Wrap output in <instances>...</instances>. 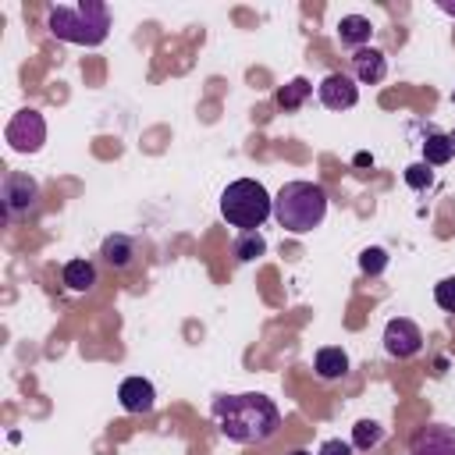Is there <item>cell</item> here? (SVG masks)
Segmentation results:
<instances>
[{
  "label": "cell",
  "instance_id": "6da1fadb",
  "mask_svg": "<svg viewBox=\"0 0 455 455\" xmlns=\"http://www.w3.org/2000/svg\"><path fill=\"white\" fill-rule=\"evenodd\" d=\"M213 416L220 423V434L235 444H263L277 434L281 427V412L277 405L259 395V391H245V395H220L213 402Z\"/></svg>",
  "mask_w": 455,
  "mask_h": 455
},
{
  "label": "cell",
  "instance_id": "7a4b0ae2",
  "mask_svg": "<svg viewBox=\"0 0 455 455\" xmlns=\"http://www.w3.org/2000/svg\"><path fill=\"white\" fill-rule=\"evenodd\" d=\"M46 25L57 39L78 46H100L110 32V11L103 0H78V4H53Z\"/></svg>",
  "mask_w": 455,
  "mask_h": 455
},
{
  "label": "cell",
  "instance_id": "3957f363",
  "mask_svg": "<svg viewBox=\"0 0 455 455\" xmlns=\"http://www.w3.org/2000/svg\"><path fill=\"white\" fill-rule=\"evenodd\" d=\"M323 213H327V192L316 181H288L274 196V220L291 235H306L320 228Z\"/></svg>",
  "mask_w": 455,
  "mask_h": 455
},
{
  "label": "cell",
  "instance_id": "277c9868",
  "mask_svg": "<svg viewBox=\"0 0 455 455\" xmlns=\"http://www.w3.org/2000/svg\"><path fill=\"white\" fill-rule=\"evenodd\" d=\"M220 213L231 228H242V231H256L270 213H274V199L270 192L252 181V178H238L231 181L224 192H220Z\"/></svg>",
  "mask_w": 455,
  "mask_h": 455
},
{
  "label": "cell",
  "instance_id": "5b68a950",
  "mask_svg": "<svg viewBox=\"0 0 455 455\" xmlns=\"http://www.w3.org/2000/svg\"><path fill=\"white\" fill-rule=\"evenodd\" d=\"M4 139H7L11 149H18V153H39L43 142H46V121H43V114L32 110V107L18 110V114L7 121Z\"/></svg>",
  "mask_w": 455,
  "mask_h": 455
},
{
  "label": "cell",
  "instance_id": "8992f818",
  "mask_svg": "<svg viewBox=\"0 0 455 455\" xmlns=\"http://www.w3.org/2000/svg\"><path fill=\"white\" fill-rule=\"evenodd\" d=\"M0 199H4V210H7V217H11V220L28 217V213L36 210V203H39V185H36V178L11 171V174L4 178Z\"/></svg>",
  "mask_w": 455,
  "mask_h": 455
},
{
  "label": "cell",
  "instance_id": "52a82bcc",
  "mask_svg": "<svg viewBox=\"0 0 455 455\" xmlns=\"http://www.w3.org/2000/svg\"><path fill=\"white\" fill-rule=\"evenodd\" d=\"M409 455H455V427L448 423H427L412 434Z\"/></svg>",
  "mask_w": 455,
  "mask_h": 455
},
{
  "label": "cell",
  "instance_id": "ba28073f",
  "mask_svg": "<svg viewBox=\"0 0 455 455\" xmlns=\"http://www.w3.org/2000/svg\"><path fill=\"white\" fill-rule=\"evenodd\" d=\"M316 96H320V103H323L327 110H348V107H355V100H359V85H355L352 75L331 71V75L316 85Z\"/></svg>",
  "mask_w": 455,
  "mask_h": 455
},
{
  "label": "cell",
  "instance_id": "9c48e42d",
  "mask_svg": "<svg viewBox=\"0 0 455 455\" xmlns=\"http://www.w3.org/2000/svg\"><path fill=\"white\" fill-rule=\"evenodd\" d=\"M419 345H423V334H419V327H416L412 320H405V316L387 320V327H384V348H387L395 359L416 355Z\"/></svg>",
  "mask_w": 455,
  "mask_h": 455
},
{
  "label": "cell",
  "instance_id": "30bf717a",
  "mask_svg": "<svg viewBox=\"0 0 455 455\" xmlns=\"http://www.w3.org/2000/svg\"><path fill=\"white\" fill-rule=\"evenodd\" d=\"M117 398H121L124 412H149L153 402H156V391H153V384L146 377H128V380H121Z\"/></svg>",
  "mask_w": 455,
  "mask_h": 455
},
{
  "label": "cell",
  "instance_id": "8fae6325",
  "mask_svg": "<svg viewBox=\"0 0 455 455\" xmlns=\"http://www.w3.org/2000/svg\"><path fill=\"white\" fill-rule=\"evenodd\" d=\"M352 71H355L359 82L377 85V82H384V75H387V60H384V53H380L377 46H363V50L352 53Z\"/></svg>",
  "mask_w": 455,
  "mask_h": 455
},
{
  "label": "cell",
  "instance_id": "7c38bea8",
  "mask_svg": "<svg viewBox=\"0 0 455 455\" xmlns=\"http://www.w3.org/2000/svg\"><path fill=\"white\" fill-rule=\"evenodd\" d=\"M100 256H103L114 270H124V267H132V259H135V238H128V235H107L103 245H100Z\"/></svg>",
  "mask_w": 455,
  "mask_h": 455
},
{
  "label": "cell",
  "instance_id": "4fadbf2b",
  "mask_svg": "<svg viewBox=\"0 0 455 455\" xmlns=\"http://www.w3.org/2000/svg\"><path fill=\"white\" fill-rule=\"evenodd\" d=\"M370 32H373V25H370V18H363V14H345V18L338 21V39H341L345 46L363 50V46L370 43Z\"/></svg>",
  "mask_w": 455,
  "mask_h": 455
},
{
  "label": "cell",
  "instance_id": "5bb4252c",
  "mask_svg": "<svg viewBox=\"0 0 455 455\" xmlns=\"http://www.w3.org/2000/svg\"><path fill=\"white\" fill-rule=\"evenodd\" d=\"M455 156V146H451V139L444 135V132H430L427 139H423V164L427 167H441V164H448Z\"/></svg>",
  "mask_w": 455,
  "mask_h": 455
},
{
  "label": "cell",
  "instance_id": "9a60e30c",
  "mask_svg": "<svg viewBox=\"0 0 455 455\" xmlns=\"http://www.w3.org/2000/svg\"><path fill=\"white\" fill-rule=\"evenodd\" d=\"M316 373H320V380H338V377H345L348 373V355L341 352V348H320L316 352Z\"/></svg>",
  "mask_w": 455,
  "mask_h": 455
},
{
  "label": "cell",
  "instance_id": "2e32d148",
  "mask_svg": "<svg viewBox=\"0 0 455 455\" xmlns=\"http://www.w3.org/2000/svg\"><path fill=\"white\" fill-rule=\"evenodd\" d=\"M309 92H313V82L309 78H291V82H284L281 89H277V107L281 110H299L306 100H309Z\"/></svg>",
  "mask_w": 455,
  "mask_h": 455
},
{
  "label": "cell",
  "instance_id": "e0dca14e",
  "mask_svg": "<svg viewBox=\"0 0 455 455\" xmlns=\"http://www.w3.org/2000/svg\"><path fill=\"white\" fill-rule=\"evenodd\" d=\"M64 284L71 291H89L96 284V267L89 259H68L64 263Z\"/></svg>",
  "mask_w": 455,
  "mask_h": 455
},
{
  "label": "cell",
  "instance_id": "ac0fdd59",
  "mask_svg": "<svg viewBox=\"0 0 455 455\" xmlns=\"http://www.w3.org/2000/svg\"><path fill=\"white\" fill-rule=\"evenodd\" d=\"M263 252H267V238H263L259 231H242V235L235 238V259L249 263V259H256V256H263Z\"/></svg>",
  "mask_w": 455,
  "mask_h": 455
},
{
  "label": "cell",
  "instance_id": "d6986e66",
  "mask_svg": "<svg viewBox=\"0 0 455 455\" xmlns=\"http://www.w3.org/2000/svg\"><path fill=\"white\" fill-rule=\"evenodd\" d=\"M380 437H384V430H380V423H373V419H359V423L352 427V448H359V451L377 448Z\"/></svg>",
  "mask_w": 455,
  "mask_h": 455
},
{
  "label": "cell",
  "instance_id": "ffe728a7",
  "mask_svg": "<svg viewBox=\"0 0 455 455\" xmlns=\"http://www.w3.org/2000/svg\"><path fill=\"white\" fill-rule=\"evenodd\" d=\"M434 302L444 309V313H455V277H444L434 284Z\"/></svg>",
  "mask_w": 455,
  "mask_h": 455
},
{
  "label": "cell",
  "instance_id": "44dd1931",
  "mask_svg": "<svg viewBox=\"0 0 455 455\" xmlns=\"http://www.w3.org/2000/svg\"><path fill=\"white\" fill-rule=\"evenodd\" d=\"M359 267H363V274H380L384 267H387V252L384 249H363V256H359Z\"/></svg>",
  "mask_w": 455,
  "mask_h": 455
},
{
  "label": "cell",
  "instance_id": "7402d4cb",
  "mask_svg": "<svg viewBox=\"0 0 455 455\" xmlns=\"http://www.w3.org/2000/svg\"><path fill=\"white\" fill-rule=\"evenodd\" d=\"M405 181H409L412 188H430V185H434V171H430L427 164H409V167H405Z\"/></svg>",
  "mask_w": 455,
  "mask_h": 455
},
{
  "label": "cell",
  "instance_id": "603a6c76",
  "mask_svg": "<svg viewBox=\"0 0 455 455\" xmlns=\"http://www.w3.org/2000/svg\"><path fill=\"white\" fill-rule=\"evenodd\" d=\"M316 455H352V444L348 441H341V437H331V441H323L320 444V451Z\"/></svg>",
  "mask_w": 455,
  "mask_h": 455
},
{
  "label": "cell",
  "instance_id": "cb8c5ba5",
  "mask_svg": "<svg viewBox=\"0 0 455 455\" xmlns=\"http://www.w3.org/2000/svg\"><path fill=\"white\" fill-rule=\"evenodd\" d=\"M370 164H373V156H370V153H359V156H355V167H370Z\"/></svg>",
  "mask_w": 455,
  "mask_h": 455
},
{
  "label": "cell",
  "instance_id": "d4e9b609",
  "mask_svg": "<svg viewBox=\"0 0 455 455\" xmlns=\"http://www.w3.org/2000/svg\"><path fill=\"white\" fill-rule=\"evenodd\" d=\"M441 11H444V14H451V18H455V0H441Z\"/></svg>",
  "mask_w": 455,
  "mask_h": 455
},
{
  "label": "cell",
  "instance_id": "484cf974",
  "mask_svg": "<svg viewBox=\"0 0 455 455\" xmlns=\"http://www.w3.org/2000/svg\"><path fill=\"white\" fill-rule=\"evenodd\" d=\"M288 455H313V451H306V448H295V451H288Z\"/></svg>",
  "mask_w": 455,
  "mask_h": 455
},
{
  "label": "cell",
  "instance_id": "4316f807",
  "mask_svg": "<svg viewBox=\"0 0 455 455\" xmlns=\"http://www.w3.org/2000/svg\"><path fill=\"white\" fill-rule=\"evenodd\" d=\"M448 139H451V146H455V132H448Z\"/></svg>",
  "mask_w": 455,
  "mask_h": 455
},
{
  "label": "cell",
  "instance_id": "83f0119b",
  "mask_svg": "<svg viewBox=\"0 0 455 455\" xmlns=\"http://www.w3.org/2000/svg\"><path fill=\"white\" fill-rule=\"evenodd\" d=\"M451 100H455V92H451Z\"/></svg>",
  "mask_w": 455,
  "mask_h": 455
}]
</instances>
